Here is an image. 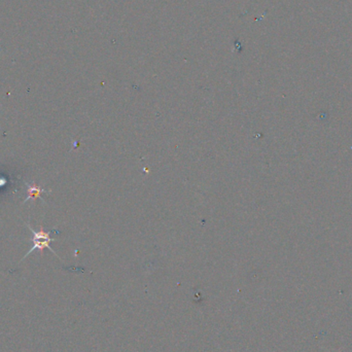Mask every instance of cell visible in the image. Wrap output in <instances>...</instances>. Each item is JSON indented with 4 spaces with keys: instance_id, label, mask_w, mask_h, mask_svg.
I'll return each mask as SVG.
<instances>
[{
    "instance_id": "cell-1",
    "label": "cell",
    "mask_w": 352,
    "mask_h": 352,
    "mask_svg": "<svg viewBox=\"0 0 352 352\" xmlns=\"http://www.w3.org/2000/svg\"><path fill=\"white\" fill-rule=\"evenodd\" d=\"M54 240H55V239H51V240H32V242L34 243V245L30 248V250L25 254V257H24L23 259L27 258V257L29 256V254H30L31 252H33L35 249H39V250L42 252L43 249H45V248H49L53 253L56 254V252H55L54 250H53L52 247L50 246V243L53 242ZM56 256H57V254H56Z\"/></svg>"
},
{
    "instance_id": "cell-2",
    "label": "cell",
    "mask_w": 352,
    "mask_h": 352,
    "mask_svg": "<svg viewBox=\"0 0 352 352\" xmlns=\"http://www.w3.org/2000/svg\"><path fill=\"white\" fill-rule=\"evenodd\" d=\"M45 192V189H42L40 187H37L36 184L35 183H32V184H28L27 183V193H28V197L25 199L24 203H26V202L29 201V200H33L35 198H38L40 196V194Z\"/></svg>"
},
{
    "instance_id": "cell-3",
    "label": "cell",
    "mask_w": 352,
    "mask_h": 352,
    "mask_svg": "<svg viewBox=\"0 0 352 352\" xmlns=\"http://www.w3.org/2000/svg\"><path fill=\"white\" fill-rule=\"evenodd\" d=\"M28 228L30 229V231L33 234V238L31 240H51V239H53V238H50V233L45 232L42 229H40L39 232H35L29 225H28Z\"/></svg>"
}]
</instances>
